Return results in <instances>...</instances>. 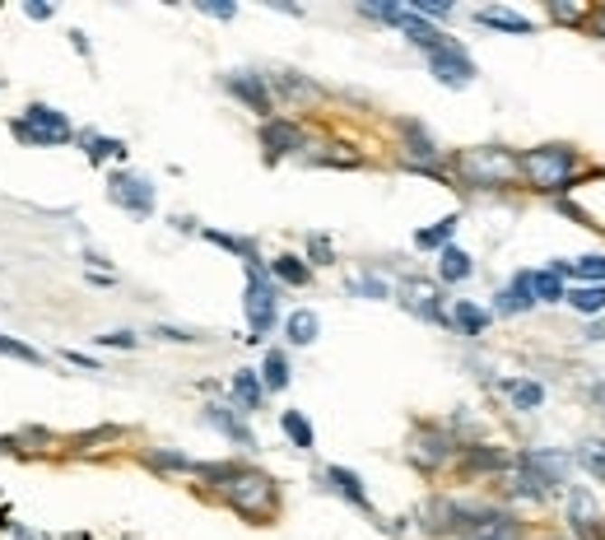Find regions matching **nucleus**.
<instances>
[{"label": "nucleus", "instance_id": "f8f14e48", "mask_svg": "<svg viewBox=\"0 0 605 540\" xmlns=\"http://www.w3.org/2000/svg\"><path fill=\"white\" fill-rule=\"evenodd\" d=\"M535 308V289H531V275H517L507 289L498 294V312H531Z\"/></svg>", "mask_w": 605, "mask_h": 540}, {"label": "nucleus", "instance_id": "dca6fc26", "mask_svg": "<svg viewBox=\"0 0 605 540\" xmlns=\"http://www.w3.org/2000/svg\"><path fill=\"white\" fill-rule=\"evenodd\" d=\"M326 480H331V485H336V489H340V494H345L349 503H359V507H368V494H364V480H359V475H354V470H345V466H331V470H326Z\"/></svg>", "mask_w": 605, "mask_h": 540}, {"label": "nucleus", "instance_id": "423d86ee", "mask_svg": "<svg viewBox=\"0 0 605 540\" xmlns=\"http://www.w3.org/2000/svg\"><path fill=\"white\" fill-rule=\"evenodd\" d=\"M108 196L121 210H131V214H154V186L140 173H112L108 177Z\"/></svg>", "mask_w": 605, "mask_h": 540}, {"label": "nucleus", "instance_id": "aec40b11", "mask_svg": "<svg viewBox=\"0 0 605 540\" xmlns=\"http://www.w3.org/2000/svg\"><path fill=\"white\" fill-rule=\"evenodd\" d=\"M233 396H238V405H242V410H257V405H261V396H266L261 377H257V373H238V377H233Z\"/></svg>", "mask_w": 605, "mask_h": 540}, {"label": "nucleus", "instance_id": "7c9ffc66", "mask_svg": "<svg viewBox=\"0 0 605 540\" xmlns=\"http://www.w3.org/2000/svg\"><path fill=\"white\" fill-rule=\"evenodd\" d=\"M572 275H582V279H596V284H605V257H582V261H572Z\"/></svg>", "mask_w": 605, "mask_h": 540}, {"label": "nucleus", "instance_id": "20e7f679", "mask_svg": "<svg viewBox=\"0 0 605 540\" xmlns=\"http://www.w3.org/2000/svg\"><path fill=\"white\" fill-rule=\"evenodd\" d=\"M242 308H247L251 340H261V336L275 327V284L261 275V266H257V261L247 266V298H242Z\"/></svg>", "mask_w": 605, "mask_h": 540}, {"label": "nucleus", "instance_id": "2eb2a0df", "mask_svg": "<svg viewBox=\"0 0 605 540\" xmlns=\"http://www.w3.org/2000/svg\"><path fill=\"white\" fill-rule=\"evenodd\" d=\"M205 420H210V424H214L219 433H229L233 442H242V448H247V442H251L247 424H242V420L233 415V410H229V405H210V410H205Z\"/></svg>", "mask_w": 605, "mask_h": 540}, {"label": "nucleus", "instance_id": "393cba45", "mask_svg": "<svg viewBox=\"0 0 605 540\" xmlns=\"http://www.w3.org/2000/svg\"><path fill=\"white\" fill-rule=\"evenodd\" d=\"M457 233V214H448V219H442V224H433V229H420L415 233V247H448V238Z\"/></svg>", "mask_w": 605, "mask_h": 540}, {"label": "nucleus", "instance_id": "1a4fd4ad", "mask_svg": "<svg viewBox=\"0 0 605 540\" xmlns=\"http://www.w3.org/2000/svg\"><path fill=\"white\" fill-rule=\"evenodd\" d=\"M405 308L429 317V322H448V312H442V303H438V289H433V284H424V279H410L405 284Z\"/></svg>", "mask_w": 605, "mask_h": 540}, {"label": "nucleus", "instance_id": "c9c22d12", "mask_svg": "<svg viewBox=\"0 0 605 540\" xmlns=\"http://www.w3.org/2000/svg\"><path fill=\"white\" fill-rule=\"evenodd\" d=\"M103 345H112V349H131L136 336H131V331H112V336H103Z\"/></svg>", "mask_w": 605, "mask_h": 540}, {"label": "nucleus", "instance_id": "a18cd8bd", "mask_svg": "<svg viewBox=\"0 0 605 540\" xmlns=\"http://www.w3.org/2000/svg\"><path fill=\"white\" fill-rule=\"evenodd\" d=\"M596 401H605V387H596Z\"/></svg>", "mask_w": 605, "mask_h": 540}, {"label": "nucleus", "instance_id": "37998d69", "mask_svg": "<svg viewBox=\"0 0 605 540\" xmlns=\"http://www.w3.org/2000/svg\"><path fill=\"white\" fill-rule=\"evenodd\" d=\"M158 336H164V340H196V336H186V331H173V327H158Z\"/></svg>", "mask_w": 605, "mask_h": 540}, {"label": "nucleus", "instance_id": "58836bf2", "mask_svg": "<svg viewBox=\"0 0 605 540\" xmlns=\"http://www.w3.org/2000/svg\"><path fill=\"white\" fill-rule=\"evenodd\" d=\"M359 289L373 294V298H387V284H382V279H359Z\"/></svg>", "mask_w": 605, "mask_h": 540}, {"label": "nucleus", "instance_id": "9d476101", "mask_svg": "<svg viewBox=\"0 0 605 540\" xmlns=\"http://www.w3.org/2000/svg\"><path fill=\"white\" fill-rule=\"evenodd\" d=\"M229 89L238 93V99L251 108V112H270V93L261 84V75H247V71H233L229 75Z\"/></svg>", "mask_w": 605, "mask_h": 540}, {"label": "nucleus", "instance_id": "473e14b6", "mask_svg": "<svg viewBox=\"0 0 605 540\" xmlns=\"http://www.w3.org/2000/svg\"><path fill=\"white\" fill-rule=\"evenodd\" d=\"M149 461L154 466H173V470H196V461L182 457V452H149Z\"/></svg>", "mask_w": 605, "mask_h": 540}, {"label": "nucleus", "instance_id": "c756f323", "mask_svg": "<svg viewBox=\"0 0 605 540\" xmlns=\"http://www.w3.org/2000/svg\"><path fill=\"white\" fill-rule=\"evenodd\" d=\"M275 275H279L284 284H307V266H303L298 257H279V261H275Z\"/></svg>", "mask_w": 605, "mask_h": 540}, {"label": "nucleus", "instance_id": "9b49d317", "mask_svg": "<svg viewBox=\"0 0 605 540\" xmlns=\"http://www.w3.org/2000/svg\"><path fill=\"white\" fill-rule=\"evenodd\" d=\"M261 140H266L270 154H289V149L303 145V131H298L294 121H266V126H261Z\"/></svg>", "mask_w": 605, "mask_h": 540}, {"label": "nucleus", "instance_id": "f257e3e1", "mask_svg": "<svg viewBox=\"0 0 605 540\" xmlns=\"http://www.w3.org/2000/svg\"><path fill=\"white\" fill-rule=\"evenodd\" d=\"M196 470H205V480H214L219 494H224L242 517H251V522L275 517L279 494H275V480H270V475H261V470H242V466H196Z\"/></svg>", "mask_w": 605, "mask_h": 540}, {"label": "nucleus", "instance_id": "0eeeda50", "mask_svg": "<svg viewBox=\"0 0 605 540\" xmlns=\"http://www.w3.org/2000/svg\"><path fill=\"white\" fill-rule=\"evenodd\" d=\"M429 66H433V75L448 84V89H466V84L475 80V61H470L457 43H448L442 52H429Z\"/></svg>", "mask_w": 605, "mask_h": 540}, {"label": "nucleus", "instance_id": "f3484780", "mask_svg": "<svg viewBox=\"0 0 605 540\" xmlns=\"http://www.w3.org/2000/svg\"><path fill=\"white\" fill-rule=\"evenodd\" d=\"M563 298L578 308V312L596 317V312H605V284H582V289H568Z\"/></svg>", "mask_w": 605, "mask_h": 540}, {"label": "nucleus", "instance_id": "c85d7f7f", "mask_svg": "<svg viewBox=\"0 0 605 540\" xmlns=\"http://www.w3.org/2000/svg\"><path fill=\"white\" fill-rule=\"evenodd\" d=\"M0 355H5V359H24V364H43L38 349L24 345V340H14V336H0Z\"/></svg>", "mask_w": 605, "mask_h": 540}, {"label": "nucleus", "instance_id": "6e6552de", "mask_svg": "<svg viewBox=\"0 0 605 540\" xmlns=\"http://www.w3.org/2000/svg\"><path fill=\"white\" fill-rule=\"evenodd\" d=\"M522 470H531L545 489H559L563 475H568V461L554 457V452H526V457H522Z\"/></svg>", "mask_w": 605, "mask_h": 540}, {"label": "nucleus", "instance_id": "a211bd4d", "mask_svg": "<svg viewBox=\"0 0 605 540\" xmlns=\"http://www.w3.org/2000/svg\"><path fill=\"white\" fill-rule=\"evenodd\" d=\"M452 322H457V327H461L466 336H480V331L489 327V312H485V308H475V303H466V298H461V303L452 308Z\"/></svg>", "mask_w": 605, "mask_h": 540}, {"label": "nucleus", "instance_id": "79ce46f5", "mask_svg": "<svg viewBox=\"0 0 605 540\" xmlns=\"http://www.w3.org/2000/svg\"><path fill=\"white\" fill-rule=\"evenodd\" d=\"M24 10H28V19H52V5H38V0H28Z\"/></svg>", "mask_w": 605, "mask_h": 540}, {"label": "nucleus", "instance_id": "ddd939ff", "mask_svg": "<svg viewBox=\"0 0 605 540\" xmlns=\"http://www.w3.org/2000/svg\"><path fill=\"white\" fill-rule=\"evenodd\" d=\"M284 331H289L294 345H312L317 336H322V322H317V312H312V308H298V312H289Z\"/></svg>", "mask_w": 605, "mask_h": 540}, {"label": "nucleus", "instance_id": "7ed1b4c3", "mask_svg": "<svg viewBox=\"0 0 605 540\" xmlns=\"http://www.w3.org/2000/svg\"><path fill=\"white\" fill-rule=\"evenodd\" d=\"M517 158L498 149V145H480V149H461L457 154V177L466 186H507L517 182Z\"/></svg>", "mask_w": 605, "mask_h": 540}, {"label": "nucleus", "instance_id": "a878e982", "mask_svg": "<svg viewBox=\"0 0 605 540\" xmlns=\"http://www.w3.org/2000/svg\"><path fill=\"white\" fill-rule=\"evenodd\" d=\"M531 289H535V303H559V298L568 294V289H563V279L550 275V270H545V275H531Z\"/></svg>", "mask_w": 605, "mask_h": 540}, {"label": "nucleus", "instance_id": "2f4dec72", "mask_svg": "<svg viewBox=\"0 0 605 540\" xmlns=\"http://www.w3.org/2000/svg\"><path fill=\"white\" fill-rule=\"evenodd\" d=\"M591 517H596V503L578 489V494H572V522H578V526H591Z\"/></svg>", "mask_w": 605, "mask_h": 540}, {"label": "nucleus", "instance_id": "5701e85b", "mask_svg": "<svg viewBox=\"0 0 605 540\" xmlns=\"http://www.w3.org/2000/svg\"><path fill=\"white\" fill-rule=\"evenodd\" d=\"M438 270H442V279H448V284H457V279H466V275H470V257H466L461 247H442Z\"/></svg>", "mask_w": 605, "mask_h": 540}, {"label": "nucleus", "instance_id": "6ab92c4d", "mask_svg": "<svg viewBox=\"0 0 605 540\" xmlns=\"http://www.w3.org/2000/svg\"><path fill=\"white\" fill-rule=\"evenodd\" d=\"M261 387L279 392V387H289V359L279 355V349H270L266 364H261Z\"/></svg>", "mask_w": 605, "mask_h": 540}, {"label": "nucleus", "instance_id": "c03bdc74", "mask_svg": "<svg viewBox=\"0 0 605 540\" xmlns=\"http://www.w3.org/2000/svg\"><path fill=\"white\" fill-rule=\"evenodd\" d=\"M66 359H71V364H80V368H93V373H99V364H93L89 355H66Z\"/></svg>", "mask_w": 605, "mask_h": 540}, {"label": "nucleus", "instance_id": "cd10ccee", "mask_svg": "<svg viewBox=\"0 0 605 540\" xmlns=\"http://www.w3.org/2000/svg\"><path fill=\"white\" fill-rule=\"evenodd\" d=\"M84 154L93 158V164H103L108 154H112V158H121V154H126V145H121V140H103V136H84Z\"/></svg>", "mask_w": 605, "mask_h": 540}, {"label": "nucleus", "instance_id": "a19ab883", "mask_svg": "<svg viewBox=\"0 0 605 540\" xmlns=\"http://www.w3.org/2000/svg\"><path fill=\"white\" fill-rule=\"evenodd\" d=\"M475 540H513V531H507V526H489V531H480Z\"/></svg>", "mask_w": 605, "mask_h": 540}, {"label": "nucleus", "instance_id": "ea45409f", "mask_svg": "<svg viewBox=\"0 0 605 540\" xmlns=\"http://www.w3.org/2000/svg\"><path fill=\"white\" fill-rule=\"evenodd\" d=\"M587 24H591V33H596V38H605V5H600V10H591V14H587Z\"/></svg>", "mask_w": 605, "mask_h": 540}, {"label": "nucleus", "instance_id": "412c9836", "mask_svg": "<svg viewBox=\"0 0 605 540\" xmlns=\"http://www.w3.org/2000/svg\"><path fill=\"white\" fill-rule=\"evenodd\" d=\"M578 466L591 475V480H605V442L600 438H587L578 448Z\"/></svg>", "mask_w": 605, "mask_h": 540}, {"label": "nucleus", "instance_id": "f03ea898", "mask_svg": "<svg viewBox=\"0 0 605 540\" xmlns=\"http://www.w3.org/2000/svg\"><path fill=\"white\" fill-rule=\"evenodd\" d=\"M517 168L535 192H563L572 182V173H578V154L568 145H535L517 158Z\"/></svg>", "mask_w": 605, "mask_h": 540}, {"label": "nucleus", "instance_id": "b1692460", "mask_svg": "<svg viewBox=\"0 0 605 540\" xmlns=\"http://www.w3.org/2000/svg\"><path fill=\"white\" fill-rule=\"evenodd\" d=\"M503 392L513 396L517 410H540V401H545V387H540V383H507Z\"/></svg>", "mask_w": 605, "mask_h": 540}, {"label": "nucleus", "instance_id": "39448f33", "mask_svg": "<svg viewBox=\"0 0 605 540\" xmlns=\"http://www.w3.org/2000/svg\"><path fill=\"white\" fill-rule=\"evenodd\" d=\"M14 136L19 140H33V145H56V140H71V121L61 117L56 108L33 103V108L14 121Z\"/></svg>", "mask_w": 605, "mask_h": 540}, {"label": "nucleus", "instance_id": "bb28decb", "mask_svg": "<svg viewBox=\"0 0 605 540\" xmlns=\"http://www.w3.org/2000/svg\"><path fill=\"white\" fill-rule=\"evenodd\" d=\"M279 424H284V433L294 438V448H303V452L312 448V424L298 415V410H284V420H279Z\"/></svg>", "mask_w": 605, "mask_h": 540}, {"label": "nucleus", "instance_id": "4c0bfd02", "mask_svg": "<svg viewBox=\"0 0 605 540\" xmlns=\"http://www.w3.org/2000/svg\"><path fill=\"white\" fill-rule=\"evenodd\" d=\"M312 257L326 266V261H331V242H326V238H312Z\"/></svg>", "mask_w": 605, "mask_h": 540}, {"label": "nucleus", "instance_id": "72a5a7b5", "mask_svg": "<svg viewBox=\"0 0 605 540\" xmlns=\"http://www.w3.org/2000/svg\"><path fill=\"white\" fill-rule=\"evenodd\" d=\"M550 19H559V24H578V19H587V10H582V5H550Z\"/></svg>", "mask_w": 605, "mask_h": 540}, {"label": "nucleus", "instance_id": "4be33fe9", "mask_svg": "<svg viewBox=\"0 0 605 540\" xmlns=\"http://www.w3.org/2000/svg\"><path fill=\"white\" fill-rule=\"evenodd\" d=\"M442 457H448V438L442 433H420L415 438V461L420 466H438Z\"/></svg>", "mask_w": 605, "mask_h": 540}, {"label": "nucleus", "instance_id": "e433bc0d", "mask_svg": "<svg viewBox=\"0 0 605 540\" xmlns=\"http://www.w3.org/2000/svg\"><path fill=\"white\" fill-rule=\"evenodd\" d=\"M201 10L214 19H233V5H219V0H201Z\"/></svg>", "mask_w": 605, "mask_h": 540}, {"label": "nucleus", "instance_id": "f704fd0d", "mask_svg": "<svg viewBox=\"0 0 605 540\" xmlns=\"http://www.w3.org/2000/svg\"><path fill=\"white\" fill-rule=\"evenodd\" d=\"M466 466H489L494 470V466H503V457L498 452H485V448H470L466 452Z\"/></svg>", "mask_w": 605, "mask_h": 540}, {"label": "nucleus", "instance_id": "4468645a", "mask_svg": "<svg viewBox=\"0 0 605 540\" xmlns=\"http://www.w3.org/2000/svg\"><path fill=\"white\" fill-rule=\"evenodd\" d=\"M475 19H480V24H489V28H503V33H535V24L526 19V14H513V10H480V14H475Z\"/></svg>", "mask_w": 605, "mask_h": 540}]
</instances>
